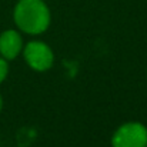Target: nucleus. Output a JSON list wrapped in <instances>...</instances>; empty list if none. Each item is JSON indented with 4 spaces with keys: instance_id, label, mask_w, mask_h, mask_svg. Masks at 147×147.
Masks as SVG:
<instances>
[{
    "instance_id": "obj_1",
    "label": "nucleus",
    "mask_w": 147,
    "mask_h": 147,
    "mask_svg": "<svg viewBox=\"0 0 147 147\" xmlns=\"http://www.w3.org/2000/svg\"><path fill=\"white\" fill-rule=\"evenodd\" d=\"M17 27L30 34L43 33L50 24V11L42 0H20L14 9Z\"/></svg>"
},
{
    "instance_id": "obj_2",
    "label": "nucleus",
    "mask_w": 147,
    "mask_h": 147,
    "mask_svg": "<svg viewBox=\"0 0 147 147\" xmlns=\"http://www.w3.org/2000/svg\"><path fill=\"white\" fill-rule=\"evenodd\" d=\"M113 147H147V129L140 123H127L113 136Z\"/></svg>"
},
{
    "instance_id": "obj_3",
    "label": "nucleus",
    "mask_w": 147,
    "mask_h": 147,
    "mask_svg": "<svg viewBox=\"0 0 147 147\" xmlns=\"http://www.w3.org/2000/svg\"><path fill=\"white\" fill-rule=\"evenodd\" d=\"M24 59L32 69H34L37 71H43V70H47L51 67L54 56H53V51L50 50V47L46 46L45 43L30 42L24 47Z\"/></svg>"
},
{
    "instance_id": "obj_4",
    "label": "nucleus",
    "mask_w": 147,
    "mask_h": 147,
    "mask_svg": "<svg viewBox=\"0 0 147 147\" xmlns=\"http://www.w3.org/2000/svg\"><path fill=\"white\" fill-rule=\"evenodd\" d=\"M22 50V37L16 30H6L0 34V54L6 60L17 57Z\"/></svg>"
},
{
    "instance_id": "obj_5",
    "label": "nucleus",
    "mask_w": 147,
    "mask_h": 147,
    "mask_svg": "<svg viewBox=\"0 0 147 147\" xmlns=\"http://www.w3.org/2000/svg\"><path fill=\"white\" fill-rule=\"evenodd\" d=\"M7 71H9V66H7V63H6V59L0 57V83L6 79Z\"/></svg>"
},
{
    "instance_id": "obj_6",
    "label": "nucleus",
    "mask_w": 147,
    "mask_h": 147,
    "mask_svg": "<svg viewBox=\"0 0 147 147\" xmlns=\"http://www.w3.org/2000/svg\"><path fill=\"white\" fill-rule=\"evenodd\" d=\"M1 106H3V101H1V96H0V110H1Z\"/></svg>"
}]
</instances>
